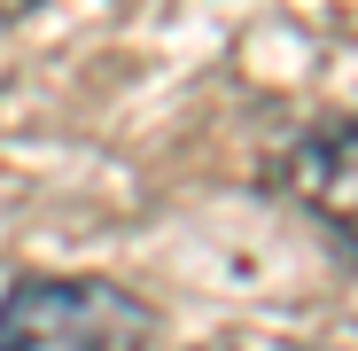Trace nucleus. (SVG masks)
I'll use <instances>...</instances> for the list:
<instances>
[{
    "mask_svg": "<svg viewBox=\"0 0 358 351\" xmlns=\"http://www.w3.org/2000/svg\"><path fill=\"white\" fill-rule=\"evenodd\" d=\"M203 351H304V343H280V336H218Z\"/></svg>",
    "mask_w": 358,
    "mask_h": 351,
    "instance_id": "nucleus-3",
    "label": "nucleus"
},
{
    "mask_svg": "<svg viewBox=\"0 0 358 351\" xmlns=\"http://www.w3.org/2000/svg\"><path fill=\"white\" fill-rule=\"evenodd\" d=\"M156 312L101 273H24L0 289V351H148Z\"/></svg>",
    "mask_w": 358,
    "mask_h": 351,
    "instance_id": "nucleus-1",
    "label": "nucleus"
},
{
    "mask_svg": "<svg viewBox=\"0 0 358 351\" xmlns=\"http://www.w3.org/2000/svg\"><path fill=\"white\" fill-rule=\"evenodd\" d=\"M350 180H358V133L343 125V117L288 149V188L304 195L312 211H327L335 234H350Z\"/></svg>",
    "mask_w": 358,
    "mask_h": 351,
    "instance_id": "nucleus-2",
    "label": "nucleus"
},
{
    "mask_svg": "<svg viewBox=\"0 0 358 351\" xmlns=\"http://www.w3.org/2000/svg\"><path fill=\"white\" fill-rule=\"evenodd\" d=\"M31 8H39V0H0V24H24Z\"/></svg>",
    "mask_w": 358,
    "mask_h": 351,
    "instance_id": "nucleus-4",
    "label": "nucleus"
}]
</instances>
